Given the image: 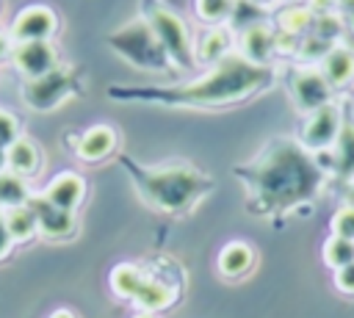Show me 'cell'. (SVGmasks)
I'll list each match as a JSON object with an SVG mask.
<instances>
[{
    "instance_id": "cell-1",
    "label": "cell",
    "mask_w": 354,
    "mask_h": 318,
    "mask_svg": "<svg viewBox=\"0 0 354 318\" xmlns=\"http://www.w3.org/2000/svg\"><path fill=\"white\" fill-rule=\"evenodd\" d=\"M252 199L263 210H290L315 196L324 183V169L310 152L288 138L271 141L252 163L238 169Z\"/></svg>"
},
{
    "instance_id": "cell-2",
    "label": "cell",
    "mask_w": 354,
    "mask_h": 318,
    "mask_svg": "<svg viewBox=\"0 0 354 318\" xmlns=\"http://www.w3.org/2000/svg\"><path fill=\"white\" fill-rule=\"evenodd\" d=\"M277 80V69L260 66L238 55L235 50L213 64L210 72L202 77L183 83V86H166V88H130L122 91L124 97L136 100H152L160 105H177V108H216V105H232L241 100L254 97L257 91L268 88Z\"/></svg>"
},
{
    "instance_id": "cell-3",
    "label": "cell",
    "mask_w": 354,
    "mask_h": 318,
    "mask_svg": "<svg viewBox=\"0 0 354 318\" xmlns=\"http://www.w3.org/2000/svg\"><path fill=\"white\" fill-rule=\"evenodd\" d=\"M130 171L138 183L141 196L166 213H183V210L194 207L213 188V180L207 174H202L194 166H183V163L180 166H158V169L133 166Z\"/></svg>"
},
{
    "instance_id": "cell-4",
    "label": "cell",
    "mask_w": 354,
    "mask_h": 318,
    "mask_svg": "<svg viewBox=\"0 0 354 318\" xmlns=\"http://www.w3.org/2000/svg\"><path fill=\"white\" fill-rule=\"evenodd\" d=\"M108 44L127 58L130 64H136L138 69H152V72H166L171 69V58L166 55V50L160 47V41L155 39L149 22L144 17H136L133 22L122 25L119 30H113L108 36Z\"/></svg>"
},
{
    "instance_id": "cell-5",
    "label": "cell",
    "mask_w": 354,
    "mask_h": 318,
    "mask_svg": "<svg viewBox=\"0 0 354 318\" xmlns=\"http://www.w3.org/2000/svg\"><path fill=\"white\" fill-rule=\"evenodd\" d=\"M144 19L149 22L155 39L160 41V47L166 50V55L171 58L174 66H180V69L196 66V44H194L191 30L180 14H174L169 6H163L158 0H149L144 8Z\"/></svg>"
},
{
    "instance_id": "cell-6",
    "label": "cell",
    "mask_w": 354,
    "mask_h": 318,
    "mask_svg": "<svg viewBox=\"0 0 354 318\" xmlns=\"http://www.w3.org/2000/svg\"><path fill=\"white\" fill-rule=\"evenodd\" d=\"M288 91L296 102L299 111L313 113L324 105L332 102V86L326 83V77L321 75V69H310V66H290V77H288Z\"/></svg>"
},
{
    "instance_id": "cell-7",
    "label": "cell",
    "mask_w": 354,
    "mask_h": 318,
    "mask_svg": "<svg viewBox=\"0 0 354 318\" xmlns=\"http://www.w3.org/2000/svg\"><path fill=\"white\" fill-rule=\"evenodd\" d=\"M343 130V113L337 102H329L313 113H307L301 124V147L307 152H326L335 147L337 135Z\"/></svg>"
},
{
    "instance_id": "cell-8",
    "label": "cell",
    "mask_w": 354,
    "mask_h": 318,
    "mask_svg": "<svg viewBox=\"0 0 354 318\" xmlns=\"http://www.w3.org/2000/svg\"><path fill=\"white\" fill-rule=\"evenodd\" d=\"M72 75L66 69H53L44 77H36L25 86V102L33 105L36 111H50L55 108L64 97L72 94Z\"/></svg>"
},
{
    "instance_id": "cell-9",
    "label": "cell",
    "mask_w": 354,
    "mask_h": 318,
    "mask_svg": "<svg viewBox=\"0 0 354 318\" xmlns=\"http://www.w3.org/2000/svg\"><path fill=\"white\" fill-rule=\"evenodd\" d=\"M235 53L243 55L252 64L268 66L271 64V55L277 53V33L268 25H263V22H252V25H246L241 30Z\"/></svg>"
},
{
    "instance_id": "cell-10",
    "label": "cell",
    "mask_w": 354,
    "mask_h": 318,
    "mask_svg": "<svg viewBox=\"0 0 354 318\" xmlns=\"http://www.w3.org/2000/svg\"><path fill=\"white\" fill-rule=\"evenodd\" d=\"M55 14L47 8V6H30L25 8L17 22H14V39L22 44V41H50L53 30H55Z\"/></svg>"
},
{
    "instance_id": "cell-11",
    "label": "cell",
    "mask_w": 354,
    "mask_h": 318,
    "mask_svg": "<svg viewBox=\"0 0 354 318\" xmlns=\"http://www.w3.org/2000/svg\"><path fill=\"white\" fill-rule=\"evenodd\" d=\"M14 61H17V66H19L30 80L44 77V75H50L53 69H58V64H55L58 58H55V50H53L50 41H22V44H17Z\"/></svg>"
},
{
    "instance_id": "cell-12",
    "label": "cell",
    "mask_w": 354,
    "mask_h": 318,
    "mask_svg": "<svg viewBox=\"0 0 354 318\" xmlns=\"http://www.w3.org/2000/svg\"><path fill=\"white\" fill-rule=\"evenodd\" d=\"M30 210L36 213V221H39V230L47 235V238H66L72 235L75 230V216L69 210H61L55 205H50L44 196H30Z\"/></svg>"
},
{
    "instance_id": "cell-13",
    "label": "cell",
    "mask_w": 354,
    "mask_h": 318,
    "mask_svg": "<svg viewBox=\"0 0 354 318\" xmlns=\"http://www.w3.org/2000/svg\"><path fill=\"white\" fill-rule=\"evenodd\" d=\"M83 194H86V183H83V177L75 174V171H64V174H58V177L47 185V191H44L41 196H44L50 205H55V207L72 213V210L80 205Z\"/></svg>"
},
{
    "instance_id": "cell-14",
    "label": "cell",
    "mask_w": 354,
    "mask_h": 318,
    "mask_svg": "<svg viewBox=\"0 0 354 318\" xmlns=\"http://www.w3.org/2000/svg\"><path fill=\"white\" fill-rule=\"evenodd\" d=\"M318 64H321V66H318L321 75L326 77V83H329L332 88L346 86V83L354 77V53H351L348 47H343V44H335Z\"/></svg>"
},
{
    "instance_id": "cell-15",
    "label": "cell",
    "mask_w": 354,
    "mask_h": 318,
    "mask_svg": "<svg viewBox=\"0 0 354 318\" xmlns=\"http://www.w3.org/2000/svg\"><path fill=\"white\" fill-rule=\"evenodd\" d=\"M113 147H116V133H113V127H108V124H97V127H91V130H86L83 135H80V141H77V155L83 158V160H102V158H108L111 152H113Z\"/></svg>"
},
{
    "instance_id": "cell-16",
    "label": "cell",
    "mask_w": 354,
    "mask_h": 318,
    "mask_svg": "<svg viewBox=\"0 0 354 318\" xmlns=\"http://www.w3.org/2000/svg\"><path fill=\"white\" fill-rule=\"evenodd\" d=\"M254 265V252L246 241H232L221 249L218 254V271L227 277V279H238V277H246Z\"/></svg>"
},
{
    "instance_id": "cell-17",
    "label": "cell",
    "mask_w": 354,
    "mask_h": 318,
    "mask_svg": "<svg viewBox=\"0 0 354 318\" xmlns=\"http://www.w3.org/2000/svg\"><path fill=\"white\" fill-rule=\"evenodd\" d=\"M235 50V41H232V33L227 25H216L205 33V39L196 44V61H207V64H216L221 61L224 55H230Z\"/></svg>"
},
{
    "instance_id": "cell-18",
    "label": "cell",
    "mask_w": 354,
    "mask_h": 318,
    "mask_svg": "<svg viewBox=\"0 0 354 318\" xmlns=\"http://www.w3.org/2000/svg\"><path fill=\"white\" fill-rule=\"evenodd\" d=\"M329 158H332L329 160L332 174H337L340 180H351L354 177V124H343Z\"/></svg>"
},
{
    "instance_id": "cell-19",
    "label": "cell",
    "mask_w": 354,
    "mask_h": 318,
    "mask_svg": "<svg viewBox=\"0 0 354 318\" xmlns=\"http://www.w3.org/2000/svg\"><path fill=\"white\" fill-rule=\"evenodd\" d=\"M174 299H177V290H174L171 285H166V282H160V279L147 277V279H144V285H141V290L136 293V299H133V301H136L141 310H147V312H158V310H166Z\"/></svg>"
},
{
    "instance_id": "cell-20",
    "label": "cell",
    "mask_w": 354,
    "mask_h": 318,
    "mask_svg": "<svg viewBox=\"0 0 354 318\" xmlns=\"http://www.w3.org/2000/svg\"><path fill=\"white\" fill-rule=\"evenodd\" d=\"M6 166L19 177L33 174L39 169V147L28 138H17L11 147H6Z\"/></svg>"
},
{
    "instance_id": "cell-21",
    "label": "cell",
    "mask_w": 354,
    "mask_h": 318,
    "mask_svg": "<svg viewBox=\"0 0 354 318\" xmlns=\"http://www.w3.org/2000/svg\"><path fill=\"white\" fill-rule=\"evenodd\" d=\"M144 279H147V274L138 265H130V263H122V265H116L111 271V288L122 299H136V293L141 290Z\"/></svg>"
},
{
    "instance_id": "cell-22",
    "label": "cell",
    "mask_w": 354,
    "mask_h": 318,
    "mask_svg": "<svg viewBox=\"0 0 354 318\" xmlns=\"http://www.w3.org/2000/svg\"><path fill=\"white\" fill-rule=\"evenodd\" d=\"M313 22H315V14L304 6H290L279 14V28H282V39H299V36H307L313 30Z\"/></svg>"
},
{
    "instance_id": "cell-23",
    "label": "cell",
    "mask_w": 354,
    "mask_h": 318,
    "mask_svg": "<svg viewBox=\"0 0 354 318\" xmlns=\"http://www.w3.org/2000/svg\"><path fill=\"white\" fill-rule=\"evenodd\" d=\"M30 202V191L25 185V180L14 171H0V207L11 210V207H22Z\"/></svg>"
},
{
    "instance_id": "cell-24",
    "label": "cell",
    "mask_w": 354,
    "mask_h": 318,
    "mask_svg": "<svg viewBox=\"0 0 354 318\" xmlns=\"http://www.w3.org/2000/svg\"><path fill=\"white\" fill-rule=\"evenodd\" d=\"M3 218H6V227H8L14 241H28L39 230V221H36V213L30 210V205L11 207V210L3 213Z\"/></svg>"
},
{
    "instance_id": "cell-25",
    "label": "cell",
    "mask_w": 354,
    "mask_h": 318,
    "mask_svg": "<svg viewBox=\"0 0 354 318\" xmlns=\"http://www.w3.org/2000/svg\"><path fill=\"white\" fill-rule=\"evenodd\" d=\"M235 0H196V17L207 25H221L232 17Z\"/></svg>"
},
{
    "instance_id": "cell-26",
    "label": "cell",
    "mask_w": 354,
    "mask_h": 318,
    "mask_svg": "<svg viewBox=\"0 0 354 318\" xmlns=\"http://www.w3.org/2000/svg\"><path fill=\"white\" fill-rule=\"evenodd\" d=\"M324 260H326V265H332V268H343V265L354 263V241H346V238L332 235V238L324 243Z\"/></svg>"
},
{
    "instance_id": "cell-27",
    "label": "cell",
    "mask_w": 354,
    "mask_h": 318,
    "mask_svg": "<svg viewBox=\"0 0 354 318\" xmlns=\"http://www.w3.org/2000/svg\"><path fill=\"white\" fill-rule=\"evenodd\" d=\"M332 232L337 238L354 241V205H343L335 216H332Z\"/></svg>"
},
{
    "instance_id": "cell-28",
    "label": "cell",
    "mask_w": 354,
    "mask_h": 318,
    "mask_svg": "<svg viewBox=\"0 0 354 318\" xmlns=\"http://www.w3.org/2000/svg\"><path fill=\"white\" fill-rule=\"evenodd\" d=\"M17 141V119L0 111V147H11Z\"/></svg>"
},
{
    "instance_id": "cell-29",
    "label": "cell",
    "mask_w": 354,
    "mask_h": 318,
    "mask_svg": "<svg viewBox=\"0 0 354 318\" xmlns=\"http://www.w3.org/2000/svg\"><path fill=\"white\" fill-rule=\"evenodd\" d=\"M335 285L343 290V293H354V263L343 265L335 271Z\"/></svg>"
},
{
    "instance_id": "cell-30",
    "label": "cell",
    "mask_w": 354,
    "mask_h": 318,
    "mask_svg": "<svg viewBox=\"0 0 354 318\" xmlns=\"http://www.w3.org/2000/svg\"><path fill=\"white\" fill-rule=\"evenodd\" d=\"M11 243H14V238H11V232H8V227H6V218H3V213H0V260L11 252Z\"/></svg>"
},
{
    "instance_id": "cell-31",
    "label": "cell",
    "mask_w": 354,
    "mask_h": 318,
    "mask_svg": "<svg viewBox=\"0 0 354 318\" xmlns=\"http://www.w3.org/2000/svg\"><path fill=\"white\" fill-rule=\"evenodd\" d=\"M50 318H75V315H72L69 310H55V312H53Z\"/></svg>"
},
{
    "instance_id": "cell-32",
    "label": "cell",
    "mask_w": 354,
    "mask_h": 318,
    "mask_svg": "<svg viewBox=\"0 0 354 318\" xmlns=\"http://www.w3.org/2000/svg\"><path fill=\"white\" fill-rule=\"evenodd\" d=\"M6 47H8V41H6V36H3V33H0V55H3V53H6Z\"/></svg>"
},
{
    "instance_id": "cell-33",
    "label": "cell",
    "mask_w": 354,
    "mask_h": 318,
    "mask_svg": "<svg viewBox=\"0 0 354 318\" xmlns=\"http://www.w3.org/2000/svg\"><path fill=\"white\" fill-rule=\"evenodd\" d=\"M3 163H6V147H0V171H3Z\"/></svg>"
},
{
    "instance_id": "cell-34",
    "label": "cell",
    "mask_w": 354,
    "mask_h": 318,
    "mask_svg": "<svg viewBox=\"0 0 354 318\" xmlns=\"http://www.w3.org/2000/svg\"><path fill=\"white\" fill-rule=\"evenodd\" d=\"M136 318H152V315H149V312H141V315H136Z\"/></svg>"
}]
</instances>
